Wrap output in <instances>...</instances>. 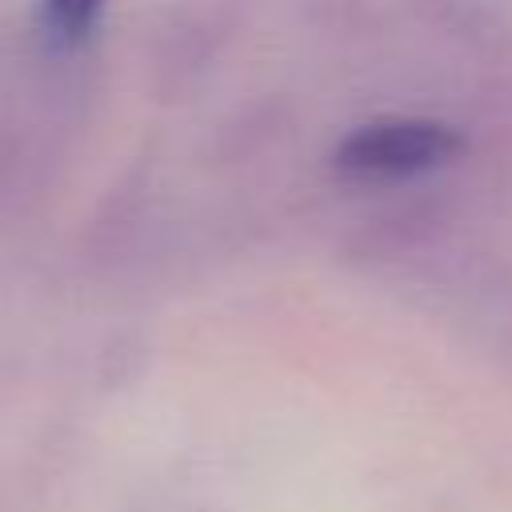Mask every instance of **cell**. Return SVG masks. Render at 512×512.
Returning <instances> with one entry per match:
<instances>
[{
	"instance_id": "1",
	"label": "cell",
	"mask_w": 512,
	"mask_h": 512,
	"mask_svg": "<svg viewBox=\"0 0 512 512\" xmlns=\"http://www.w3.org/2000/svg\"><path fill=\"white\" fill-rule=\"evenodd\" d=\"M460 148H464L460 132L444 120L384 116V120H368L352 128L336 148V164L348 176L400 180V176H416V172L448 164Z\"/></svg>"
},
{
	"instance_id": "2",
	"label": "cell",
	"mask_w": 512,
	"mask_h": 512,
	"mask_svg": "<svg viewBox=\"0 0 512 512\" xmlns=\"http://www.w3.org/2000/svg\"><path fill=\"white\" fill-rule=\"evenodd\" d=\"M104 0H44V24L60 44H80L92 36Z\"/></svg>"
}]
</instances>
